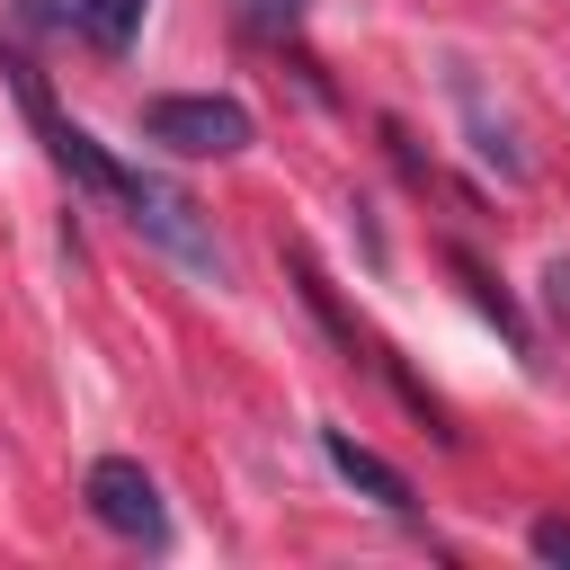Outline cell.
I'll return each mask as SVG.
<instances>
[{
    "instance_id": "obj_1",
    "label": "cell",
    "mask_w": 570,
    "mask_h": 570,
    "mask_svg": "<svg viewBox=\"0 0 570 570\" xmlns=\"http://www.w3.org/2000/svg\"><path fill=\"white\" fill-rule=\"evenodd\" d=\"M116 205H125V223H134L151 249H169L187 276H205V285H223V276H232V258H223V240H214L205 205H196L178 178H160V169H125Z\"/></svg>"
},
{
    "instance_id": "obj_2",
    "label": "cell",
    "mask_w": 570,
    "mask_h": 570,
    "mask_svg": "<svg viewBox=\"0 0 570 570\" xmlns=\"http://www.w3.org/2000/svg\"><path fill=\"white\" fill-rule=\"evenodd\" d=\"M0 71H9V89H18V107H27V125L45 134V151H53V169H71L89 196H116L125 187V160H107V142L89 134V125H71L62 107H53V89H45V71L27 62V53H9L0 45Z\"/></svg>"
},
{
    "instance_id": "obj_3",
    "label": "cell",
    "mask_w": 570,
    "mask_h": 570,
    "mask_svg": "<svg viewBox=\"0 0 570 570\" xmlns=\"http://www.w3.org/2000/svg\"><path fill=\"white\" fill-rule=\"evenodd\" d=\"M142 134H151L160 151H187V160H232V151H249V142H258L249 107H240V98H223V89L151 98V107H142Z\"/></svg>"
},
{
    "instance_id": "obj_4",
    "label": "cell",
    "mask_w": 570,
    "mask_h": 570,
    "mask_svg": "<svg viewBox=\"0 0 570 570\" xmlns=\"http://www.w3.org/2000/svg\"><path fill=\"white\" fill-rule=\"evenodd\" d=\"M80 499H89V517L107 525V534H125V543H169V508H160V481L134 463V454H98L89 463V481H80Z\"/></svg>"
},
{
    "instance_id": "obj_5",
    "label": "cell",
    "mask_w": 570,
    "mask_h": 570,
    "mask_svg": "<svg viewBox=\"0 0 570 570\" xmlns=\"http://www.w3.org/2000/svg\"><path fill=\"white\" fill-rule=\"evenodd\" d=\"M321 454H330V472L356 490V499H374V508H392V517H410L419 499H410V472L401 463H383L365 436H347V428H321Z\"/></svg>"
},
{
    "instance_id": "obj_6",
    "label": "cell",
    "mask_w": 570,
    "mask_h": 570,
    "mask_svg": "<svg viewBox=\"0 0 570 570\" xmlns=\"http://www.w3.org/2000/svg\"><path fill=\"white\" fill-rule=\"evenodd\" d=\"M454 107H463V125H472V151L517 187V178H525V142H517V125H508V116H490V98H481V80H472V71H454Z\"/></svg>"
},
{
    "instance_id": "obj_7",
    "label": "cell",
    "mask_w": 570,
    "mask_h": 570,
    "mask_svg": "<svg viewBox=\"0 0 570 570\" xmlns=\"http://www.w3.org/2000/svg\"><path fill=\"white\" fill-rule=\"evenodd\" d=\"M445 267H454V276H463V294H472V303H481V312H490V321L508 330V347H517V356H534V338H525V312H517V303H508V294L490 285V267H481L472 249H445Z\"/></svg>"
},
{
    "instance_id": "obj_8",
    "label": "cell",
    "mask_w": 570,
    "mask_h": 570,
    "mask_svg": "<svg viewBox=\"0 0 570 570\" xmlns=\"http://www.w3.org/2000/svg\"><path fill=\"white\" fill-rule=\"evenodd\" d=\"M142 9H151V0H80V36H89L98 53H125L134 27H142Z\"/></svg>"
},
{
    "instance_id": "obj_9",
    "label": "cell",
    "mask_w": 570,
    "mask_h": 570,
    "mask_svg": "<svg viewBox=\"0 0 570 570\" xmlns=\"http://www.w3.org/2000/svg\"><path fill=\"white\" fill-rule=\"evenodd\" d=\"M303 18V0H240V27H258V36H285Z\"/></svg>"
},
{
    "instance_id": "obj_10",
    "label": "cell",
    "mask_w": 570,
    "mask_h": 570,
    "mask_svg": "<svg viewBox=\"0 0 570 570\" xmlns=\"http://www.w3.org/2000/svg\"><path fill=\"white\" fill-rule=\"evenodd\" d=\"M18 18L36 36H53V27H80V0H18Z\"/></svg>"
},
{
    "instance_id": "obj_11",
    "label": "cell",
    "mask_w": 570,
    "mask_h": 570,
    "mask_svg": "<svg viewBox=\"0 0 570 570\" xmlns=\"http://www.w3.org/2000/svg\"><path fill=\"white\" fill-rule=\"evenodd\" d=\"M525 543H534L543 561H561V570H570V517H534V534H525Z\"/></svg>"
},
{
    "instance_id": "obj_12",
    "label": "cell",
    "mask_w": 570,
    "mask_h": 570,
    "mask_svg": "<svg viewBox=\"0 0 570 570\" xmlns=\"http://www.w3.org/2000/svg\"><path fill=\"white\" fill-rule=\"evenodd\" d=\"M543 303L570 321V258H552V267H543Z\"/></svg>"
}]
</instances>
